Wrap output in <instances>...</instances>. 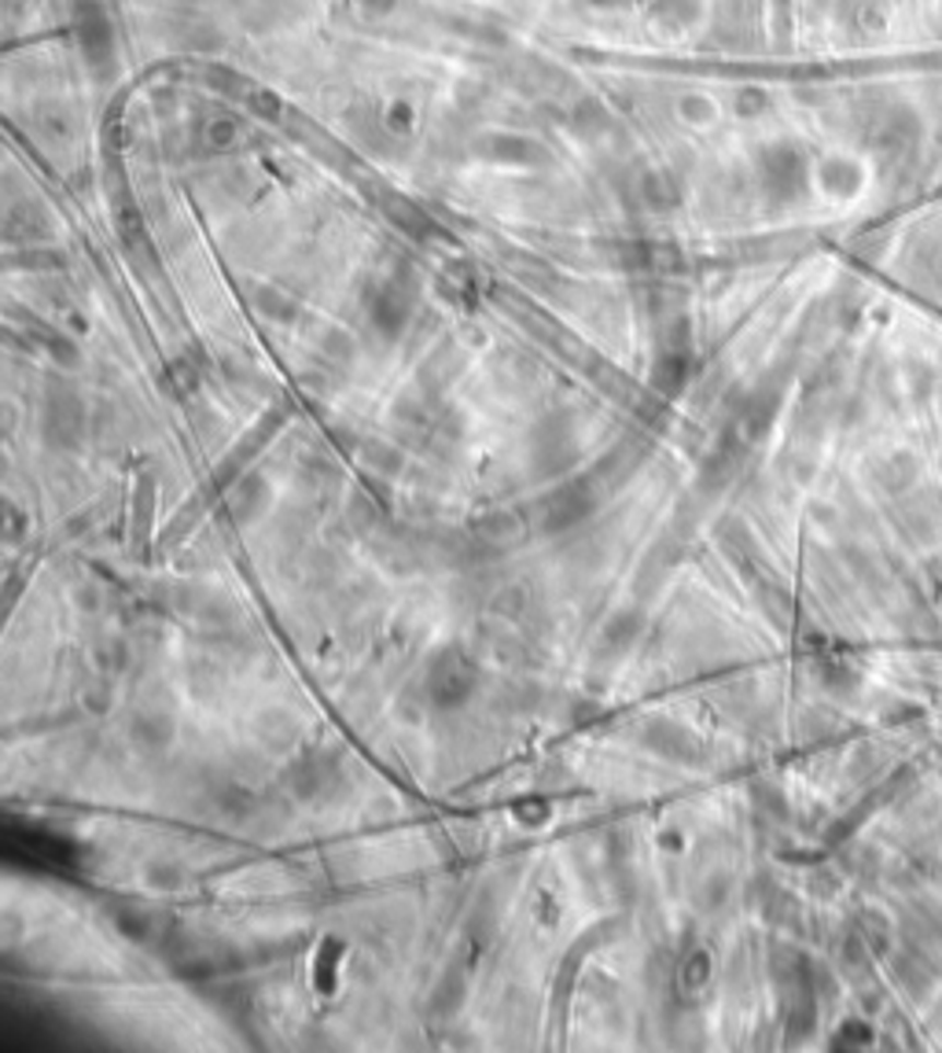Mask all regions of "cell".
<instances>
[{
	"instance_id": "4",
	"label": "cell",
	"mask_w": 942,
	"mask_h": 1053,
	"mask_svg": "<svg viewBox=\"0 0 942 1053\" xmlns=\"http://www.w3.org/2000/svg\"><path fill=\"white\" fill-rule=\"evenodd\" d=\"M129 737H133V744H140V748H166V744H174V737H177V718L170 707L148 704L129 718Z\"/></svg>"
},
{
	"instance_id": "6",
	"label": "cell",
	"mask_w": 942,
	"mask_h": 1053,
	"mask_svg": "<svg viewBox=\"0 0 942 1053\" xmlns=\"http://www.w3.org/2000/svg\"><path fill=\"white\" fill-rule=\"evenodd\" d=\"M266 501H269V486L261 483V479H243L236 486V494H232V516L236 520H251V516H258L261 509H266Z\"/></svg>"
},
{
	"instance_id": "9",
	"label": "cell",
	"mask_w": 942,
	"mask_h": 1053,
	"mask_svg": "<svg viewBox=\"0 0 942 1053\" xmlns=\"http://www.w3.org/2000/svg\"><path fill=\"white\" fill-rule=\"evenodd\" d=\"M144 880L151 891H177L181 884H185V873H181L177 863H151L144 869Z\"/></svg>"
},
{
	"instance_id": "2",
	"label": "cell",
	"mask_w": 942,
	"mask_h": 1053,
	"mask_svg": "<svg viewBox=\"0 0 942 1053\" xmlns=\"http://www.w3.org/2000/svg\"><path fill=\"white\" fill-rule=\"evenodd\" d=\"M336 782H342V752L339 748H324V744L302 748L295 759V770H291V777H288L291 792H295V799H302V803L321 799Z\"/></svg>"
},
{
	"instance_id": "1",
	"label": "cell",
	"mask_w": 942,
	"mask_h": 1053,
	"mask_svg": "<svg viewBox=\"0 0 942 1053\" xmlns=\"http://www.w3.org/2000/svg\"><path fill=\"white\" fill-rule=\"evenodd\" d=\"M479 688V674L468 656H461L457 648H445L428 663V674H423V693H428L431 707H442V711H453V707H464Z\"/></svg>"
},
{
	"instance_id": "7",
	"label": "cell",
	"mask_w": 942,
	"mask_h": 1053,
	"mask_svg": "<svg viewBox=\"0 0 942 1053\" xmlns=\"http://www.w3.org/2000/svg\"><path fill=\"white\" fill-rule=\"evenodd\" d=\"M644 630V620H641V612L637 608H623L619 615H615L612 623H607V630H604V641L607 645H615V648H626L633 641L637 634Z\"/></svg>"
},
{
	"instance_id": "3",
	"label": "cell",
	"mask_w": 942,
	"mask_h": 1053,
	"mask_svg": "<svg viewBox=\"0 0 942 1053\" xmlns=\"http://www.w3.org/2000/svg\"><path fill=\"white\" fill-rule=\"evenodd\" d=\"M593 512V490L582 483H567L560 494L553 498L549 512H545V526L549 531H571L582 520H590Z\"/></svg>"
},
{
	"instance_id": "8",
	"label": "cell",
	"mask_w": 942,
	"mask_h": 1053,
	"mask_svg": "<svg viewBox=\"0 0 942 1053\" xmlns=\"http://www.w3.org/2000/svg\"><path fill=\"white\" fill-rule=\"evenodd\" d=\"M464 998H468V984H464L461 972H450V976L434 987V1009L439 1012H453Z\"/></svg>"
},
{
	"instance_id": "5",
	"label": "cell",
	"mask_w": 942,
	"mask_h": 1053,
	"mask_svg": "<svg viewBox=\"0 0 942 1053\" xmlns=\"http://www.w3.org/2000/svg\"><path fill=\"white\" fill-rule=\"evenodd\" d=\"M644 744L666 759H693L696 755L693 737H688L674 718H652V722H644Z\"/></svg>"
}]
</instances>
